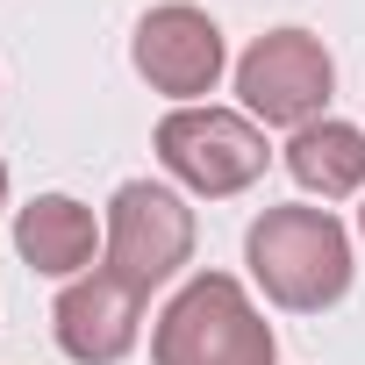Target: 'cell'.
<instances>
[{"mask_svg": "<svg viewBox=\"0 0 365 365\" xmlns=\"http://www.w3.org/2000/svg\"><path fill=\"white\" fill-rule=\"evenodd\" d=\"M108 272L136 294L179 279V265L194 258V208L179 201L172 187H158V179H122L115 201H108Z\"/></svg>", "mask_w": 365, "mask_h": 365, "instance_id": "277c9868", "label": "cell"}, {"mask_svg": "<svg viewBox=\"0 0 365 365\" xmlns=\"http://www.w3.org/2000/svg\"><path fill=\"white\" fill-rule=\"evenodd\" d=\"M150 358L158 365H279V336L230 272H194L165 301L150 329Z\"/></svg>", "mask_w": 365, "mask_h": 365, "instance_id": "7a4b0ae2", "label": "cell"}, {"mask_svg": "<svg viewBox=\"0 0 365 365\" xmlns=\"http://www.w3.org/2000/svg\"><path fill=\"white\" fill-rule=\"evenodd\" d=\"M358 230H365V208H358Z\"/></svg>", "mask_w": 365, "mask_h": 365, "instance_id": "8fae6325", "label": "cell"}, {"mask_svg": "<svg viewBox=\"0 0 365 365\" xmlns=\"http://www.w3.org/2000/svg\"><path fill=\"white\" fill-rule=\"evenodd\" d=\"M51 336H58V351H65L72 365H115V358H129L136 336H143V294L122 287V279L101 265V272H86V279H72V287L58 294Z\"/></svg>", "mask_w": 365, "mask_h": 365, "instance_id": "52a82bcc", "label": "cell"}, {"mask_svg": "<svg viewBox=\"0 0 365 365\" xmlns=\"http://www.w3.org/2000/svg\"><path fill=\"white\" fill-rule=\"evenodd\" d=\"M329 86H336V65H329L322 36H308V29H272V36H258L237 58L244 115L265 122V129H308V122H322Z\"/></svg>", "mask_w": 365, "mask_h": 365, "instance_id": "5b68a950", "label": "cell"}, {"mask_svg": "<svg viewBox=\"0 0 365 365\" xmlns=\"http://www.w3.org/2000/svg\"><path fill=\"white\" fill-rule=\"evenodd\" d=\"M287 172L301 179L308 194H322V201H344V194H358L365 187V129H351V122H308V129H294L287 136Z\"/></svg>", "mask_w": 365, "mask_h": 365, "instance_id": "9c48e42d", "label": "cell"}, {"mask_svg": "<svg viewBox=\"0 0 365 365\" xmlns=\"http://www.w3.org/2000/svg\"><path fill=\"white\" fill-rule=\"evenodd\" d=\"M0 201H8V158H0Z\"/></svg>", "mask_w": 365, "mask_h": 365, "instance_id": "30bf717a", "label": "cell"}, {"mask_svg": "<svg viewBox=\"0 0 365 365\" xmlns=\"http://www.w3.org/2000/svg\"><path fill=\"white\" fill-rule=\"evenodd\" d=\"M244 265L265 287V301L294 308V315H322L351 294V237L329 208H265L244 237Z\"/></svg>", "mask_w": 365, "mask_h": 365, "instance_id": "6da1fadb", "label": "cell"}, {"mask_svg": "<svg viewBox=\"0 0 365 365\" xmlns=\"http://www.w3.org/2000/svg\"><path fill=\"white\" fill-rule=\"evenodd\" d=\"M101 244H108V230H101L93 208L72 201V194H36V201L15 215V251H22V265L43 272V279H79Z\"/></svg>", "mask_w": 365, "mask_h": 365, "instance_id": "ba28073f", "label": "cell"}, {"mask_svg": "<svg viewBox=\"0 0 365 365\" xmlns=\"http://www.w3.org/2000/svg\"><path fill=\"white\" fill-rule=\"evenodd\" d=\"M158 165L208 201H230L265 179V129L237 108H172L158 122Z\"/></svg>", "mask_w": 365, "mask_h": 365, "instance_id": "3957f363", "label": "cell"}, {"mask_svg": "<svg viewBox=\"0 0 365 365\" xmlns=\"http://www.w3.org/2000/svg\"><path fill=\"white\" fill-rule=\"evenodd\" d=\"M129 65L143 72L150 93H172L179 108H201V93H215L230 51H222L215 15H201L194 0H165V8H150V15L136 22Z\"/></svg>", "mask_w": 365, "mask_h": 365, "instance_id": "8992f818", "label": "cell"}]
</instances>
